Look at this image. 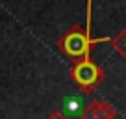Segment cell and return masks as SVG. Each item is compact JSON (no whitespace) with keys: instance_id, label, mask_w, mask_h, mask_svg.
Masks as SVG:
<instances>
[{"instance_id":"obj_1","label":"cell","mask_w":126,"mask_h":119,"mask_svg":"<svg viewBox=\"0 0 126 119\" xmlns=\"http://www.w3.org/2000/svg\"><path fill=\"white\" fill-rule=\"evenodd\" d=\"M72 76H74L76 84L83 89H91L94 87L96 84L102 80V71H100L93 61L89 60H83V61H78L72 71Z\"/></svg>"},{"instance_id":"obj_2","label":"cell","mask_w":126,"mask_h":119,"mask_svg":"<svg viewBox=\"0 0 126 119\" xmlns=\"http://www.w3.org/2000/svg\"><path fill=\"white\" fill-rule=\"evenodd\" d=\"M61 47L71 58H83L89 52V39L83 32H71L61 41Z\"/></svg>"},{"instance_id":"obj_3","label":"cell","mask_w":126,"mask_h":119,"mask_svg":"<svg viewBox=\"0 0 126 119\" xmlns=\"http://www.w3.org/2000/svg\"><path fill=\"white\" fill-rule=\"evenodd\" d=\"M87 115L89 119H110L113 115V110L108 108L104 102H94V106L87 112Z\"/></svg>"},{"instance_id":"obj_4","label":"cell","mask_w":126,"mask_h":119,"mask_svg":"<svg viewBox=\"0 0 126 119\" xmlns=\"http://www.w3.org/2000/svg\"><path fill=\"white\" fill-rule=\"evenodd\" d=\"M67 110L71 112L72 115H76L80 110H82V102H80L78 99H71V100H67Z\"/></svg>"},{"instance_id":"obj_5","label":"cell","mask_w":126,"mask_h":119,"mask_svg":"<svg viewBox=\"0 0 126 119\" xmlns=\"http://www.w3.org/2000/svg\"><path fill=\"white\" fill-rule=\"evenodd\" d=\"M117 47L122 50V54H126V32L121 36V39H119V43H117Z\"/></svg>"}]
</instances>
